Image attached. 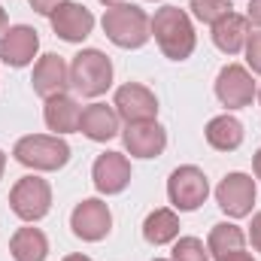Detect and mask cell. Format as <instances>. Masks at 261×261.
I'll use <instances>...</instances> for the list:
<instances>
[{"label": "cell", "mask_w": 261, "mask_h": 261, "mask_svg": "<svg viewBox=\"0 0 261 261\" xmlns=\"http://www.w3.org/2000/svg\"><path fill=\"white\" fill-rule=\"evenodd\" d=\"M167 197L173 203V210L179 213H195L200 203H206L210 197V179L206 173L195 164H182L170 173L167 179Z\"/></svg>", "instance_id": "obj_6"}, {"label": "cell", "mask_w": 261, "mask_h": 261, "mask_svg": "<svg viewBox=\"0 0 261 261\" xmlns=\"http://www.w3.org/2000/svg\"><path fill=\"white\" fill-rule=\"evenodd\" d=\"M100 28L107 40L119 49H143L152 37V18L134 3L110 6L100 18Z\"/></svg>", "instance_id": "obj_2"}, {"label": "cell", "mask_w": 261, "mask_h": 261, "mask_svg": "<svg viewBox=\"0 0 261 261\" xmlns=\"http://www.w3.org/2000/svg\"><path fill=\"white\" fill-rule=\"evenodd\" d=\"M152 3H155V0H152Z\"/></svg>", "instance_id": "obj_37"}, {"label": "cell", "mask_w": 261, "mask_h": 261, "mask_svg": "<svg viewBox=\"0 0 261 261\" xmlns=\"http://www.w3.org/2000/svg\"><path fill=\"white\" fill-rule=\"evenodd\" d=\"M70 85L82 97H100L113 85V61L100 49H82L70 64Z\"/></svg>", "instance_id": "obj_4"}, {"label": "cell", "mask_w": 261, "mask_h": 261, "mask_svg": "<svg viewBox=\"0 0 261 261\" xmlns=\"http://www.w3.org/2000/svg\"><path fill=\"white\" fill-rule=\"evenodd\" d=\"M216 97L228 110H243L258 97V85L252 73L240 64H225L216 76Z\"/></svg>", "instance_id": "obj_8"}, {"label": "cell", "mask_w": 261, "mask_h": 261, "mask_svg": "<svg viewBox=\"0 0 261 261\" xmlns=\"http://www.w3.org/2000/svg\"><path fill=\"white\" fill-rule=\"evenodd\" d=\"M246 18H249V24L261 28V0H249V6H246Z\"/></svg>", "instance_id": "obj_28"}, {"label": "cell", "mask_w": 261, "mask_h": 261, "mask_svg": "<svg viewBox=\"0 0 261 261\" xmlns=\"http://www.w3.org/2000/svg\"><path fill=\"white\" fill-rule=\"evenodd\" d=\"M12 158L31 170L52 173L70 161V146L58 134H28L12 146Z\"/></svg>", "instance_id": "obj_3"}, {"label": "cell", "mask_w": 261, "mask_h": 261, "mask_svg": "<svg viewBox=\"0 0 261 261\" xmlns=\"http://www.w3.org/2000/svg\"><path fill=\"white\" fill-rule=\"evenodd\" d=\"M43 119H46V128L55 130L58 137L76 134V130H79V119H82V107H79V100L70 97V94H55V97L46 100Z\"/></svg>", "instance_id": "obj_17"}, {"label": "cell", "mask_w": 261, "mask_h": 261, "mask_svg": "<svg viewBox=\"0 0 261 261\" xmlns=\"http://www.w3.org/2000/svg\"><path fill=\"white\" fill-rule=\"evenodd\" d=\"M155 261H167V258H155Z\"/></svg>", "instance_id": "obj_35"}, {"label": "cell", "mask_w": 261, "mask_h": 261, "mask_svg": "<svg viewBox=\"0 0 261 261\" xmlns=\"http://www.w3.org/2000/svg\"><path fill=\"white\" fill-rule=\"evenodd\" d=\"M249 240H252V249L261 252V213L252 216V225H249Z\"/></svg>", "instance_id": "obj_27"}, {"label": "cell", "mask_w": 261, "mask_h": 261, "mask_svg": "<svg viewBox=\"0 0 261 261\" xmlns=\"http://www.w3.org/2000/svg\"><path fill=\"white\" fill-rule=\"evenodd\" d=\"M3 170H6V152L0 149V179H3Z\"/></svg>", "instance_id": "obj_32"}, {"label": "cell", "mask_w": 261, "mask_h": 261, "mask_svg": "<svg viewBox=\"0 0 261 261\" xmlns=\"http://www.w3.org/2000/svg\"><path fill=\"white\" fill-rule=\"evenodd\" d=\"M61 261H91L88 255H82V252H73V255H64Z\"/></svg>", "instance_id": "obj_31"}, {"label": "cell", "mask_w": 261, "mask_h": 261, "mask_svg": "<svg viewBox=\"0 0 261 261\" xmlns=\"http://www.w3.org/2000/svg\"><path fill=\"white\" fill-rule=\"evenodd\" d=\"M40 52V34L31 28V24H12L0 34V61L6 67H21L34 64Z\"/></svg>", "instance_id": "obj_11"}, {"label": "cell", "mask_w": 261, "mask_h": 261, "mask_svg": "<svg viewBox=\"0 0 261 261\" xmlns=\"http://www.w3.org/2000/svg\"><path fill=\"white\" fill-rule=\"evenodd\" d=\"M113 107L119 113V119L125 125L134 122H155L158 116V97L152 88L140 85V82H125L116 88V97H113Z\"/></svg>", "instance_id": "obj_10"}, {"label": "cell", "mask_w": 261, "mask_h": 261, "mask_svg": "<svg viewBox=\"0 0 261 261\" xmlns=\"http://www.w3.org/2000/svg\"><path fill=\"white\" fill-rule=\"evenodd\" d=\"M28 3H31V9H34V12H40V15H49V18H52V15L64 6L67 0H28Z\"/></svg>", "instance_id": "obj_26"}, {"label": "cell", "mask_w": 261, "mask_h": 261, "mask_svg": "<svg viewBox=\"0 0 261 261\" xmlns=\"http://www.w3.org/2000/svg\"><path fill=\"white\" fill-rule=\"evenodd\" d=\"M9 252L12 261H46L49 258V240L40 228H18L9 237Z\"/></svg>", "instance_id": "obj_21"}, {"label": "cell", "mask_w": 261, "mask_h": 261, "mask_svg": "<svg viewBox=\"0 0 261 261\" xmlns=\"http://www.w3.org/2000/svg\"><path fill=\"white\" fill-rule=\"evenodd\" d=\"M246 246V234L240 225L234 222H219L210 228V237H206V252L210 258H225L231 252H240Z\"/></svg>", "instance_id": "obj_22"}, {"label": "cell", "mask_w": 261, "mask_h": 261, "mask_svg": "<svg viewBox=\"0 0 261 261\" xmlns=\"http://www.w3.org/2000/svg\"><path fill=\"white\" fill-rule=\"evenodd\" d=\"M170 261H210V252H206L203 240H197V237H176Z\"/></svg>", "instance_id": "obj_24"}, {"label": "cell", "mask_w": 261, "mask_h": 261, "mask_svg": "<svg viewBox=\"0 0 261 261\" xmlns=\"http://www.w3.org/2000/svg\"><path fill=\"white\" fill-rule=\"evenodd\" d=\"M203 137H206V143L216 152H234L243 143V122L234 119V116H228V113L225 116H216V119L206 122Z\"/></svg>", "instance_id": "obj_19"}, {"label": "cell", "mask_w": 261, "mask_h": 261, "mask_svg": "<svg viewBox=\"0 0 261 261\" xmlns=\"http://www.w3.org/2000/svg\"><path fill=\"white\" fill-rule=\"evenodd\" d=\"M122 143L130 152V158H158L167 149V130L158 122H134L125 125Z\"/></svg>", "instance_id": "obj_14"}, {"label": "cell", "mask_w": 261, "mask_h": 261, "mask_svg": "<svg viewBox=\"0 0 261 261\" xmlns=\"http://www.w3.org/2000/svg\"><path fill=\"white\" fill-rule=\"evenodd\" d=\"M255 197H258V189H255V179L249 173H228L219 186H216V203L225 216L231 219H243L252 213L255 206Z\"/></svg>", "instance_id": "obj_9"}, {"label": "cell", "mask_w": 261, "mask_h": 261, "mask_svg": "<svg viewBox=\"0 0 261 261\" xmlns=\"http://www.w3.org/2000/svg\"><path fill=\"white\" fill-rule=\"evenodd\" d=\"M189 9H192V15H195L197 21H203V24H216L222 15L234 12L231 0H189Z\"/></svg>", "instance_id": "obj_23"}, {"label": "cell", "mask_w": 261, "mask_h": 261, "mask_svg": "<svg viewBox=\"0 0 261 261\" xmlns=\"http://www.w3.org/2000/svg\"><path fill=\"white\" fill-rule=\"evenodd\" d=\"M70 228L85 243H100L113 231V213L100 197H85L70 213Z\"/></svg>", "instance_id": "obj_7"}, {"label": "cell", "mask_w": 261, "mask_h": 261, "mask_svg": "<svg viewBox=\"0 0 261 261\" xmlns=\"http://www.w3.org/2000/svg\"><path fill=\"white\" fill-rule=\"evenodd\" d=\"M79 134H85L94 143H107L119 134V113L107 103H88L79 119Z\"/></svg>", "instance_id": "obj_18"}, {"label": "cell", "mask_w": 261, "mask_h": 261, "mask_svg": "<svg viewBox=\"0 0 261 261\" xmlns=\"http://www.w3.org/2000/svg\"><path fill=\"white\" fill-rule=\"evenodd\" d=\"M3 31H6V9L0 6V34H3Z\"/></svg>", "instance_id": "obj_33"}, {"label": "cell", "mask_w": 261, "mask_h": 261, "mask_svg": "<svg viewBox=\"0 0 261 261\" xmlns=\"http://www.w3.org/2000/svg\"><path fill=\"white\" fill-rule=\"evenodd\" d=\"M9 210L28 225L46 219L49 210H52V186L43 176H37V173L21 176L12 186V192H9Z\"/></svg>", "instance_id": "obj_5"}, {"label": "cell", "mask_w": 261, "mask_h": 261, "mask_svg": "<svg viewBox=\"0 0 261 261\" xmlns=\"http://www.w3.org/2000/svg\"><path fill=\"white\" fill-rule=\"evenodd\" d=\"M152 37L161 49L164 58L170 61H186L192 58L197 46V34H195V24L189 18L186 9L179 6H161L152 18Z\"/></svg>", "instance_id": "obj_1"}, {"label": "cell", "mask_w": 261, "mask_h": 261, "mask_svg": "<svg viewBox=\"0 0 261 261\" xmlns=\"http://www.w3.org/2000/svg\"><path fill=\"white\" fill-rule=\"evenodd\" d=\"M252 170H255V176L261 179V149L255 152V158H252Z\"/></svg>", "instance_id": "obj_30"}, {"label": "cell", "mask_w": 261, "mask_h": 261, "mask_svg": "<svg viewBox=\"0 0 261 261\" xmlns=\"http://www.w3.org/2000/svg\"><path fill=\"white\" fill-rule=\"evenodd\" d=\"M176 237H179V216H176V210L161 206V210H152V213L146 216V222H143V240H146V243H152V246H167V243H173Z\"/></svg>", "instance_id": "obj_20"}, {"label": "cell", "mask_w": 261, "mask_h": 261, "mask_svg": "<svg viewBox=\"0 0 261 261\" xmlns=\"http://www.w3.org/2000/svg\"><path fill=\"white\" fill-rule=\"evenodd\" d=\"M91 179L94 189L100 195H122L130 186V161L122 152H103L97 155L94 167H91Z\"/></svg>", "instance_id": "obj_12"}, {"label": "cell", "mask_w": 261, "mask_h": 261, "mask_svg": "<svg viewBox=\"0 0 261 261\" xmlns=\"http://www.w3.org/2000/svg\"><path fill=\"white\" fill-rule=\"evenodd\" d=\"M249 28H252L249 18L240 15V12H228V15H222V18L213 24V43H216V49L225 52V55H240V52L246 49L249 34H252Z\"/></svg>", "instance_id": "obj_16"}, {"label": "cell", "mask_w": 261, "mask_h": 261, "mask_svg": "<svg viewBox=\"0 0 261 261\" xmlns=\"http://www.w3.org/2000/svg\"><path fill=\"white\" fill-rule=\"evenodd\" d=\"M31 85H34V94H40L43 100H49L55 94H67V85H70V67H67V61L61 55H55V52L37 58Z\"/></svg>", "instance_id": "obj_13"}, {"label": "cell", "mask_w": 261, "mask_h": 261, "mask_svg": "<svg viewBox=\"0 0 261 261\" xmlns=\"http://www.w3.org/2000/svg\"><path fill=\"white\" fill-rule=\"evenodd\" d=\"M243 52H246V64H249V70H252V73H261V31L249 34Z\"/></svg>", "instance_id": "obj_25"}, {"label": "cell", "mask_w": 261, "mask_h": 261, "mask_svg": "<svg viewBox=\"0 0 261 261\" xmlns=\"http://www.w3.org/2000/svg\"><path fill=\"white\" fill-rule=\"evenodd\" d=\"M49 21H52L55 37H61L64 43H82V40L91 37V31H94V15H91V9L82 6V3H73V0H67Z\"/></svg>", "instance_id": "obj_15"}, {"label": "cell", "mask_w": 261, "mask_h": 261, "mask_svg": "<svg viewBox=\"0 0 261 261\" xmlns=\"http://www.w3.org/2000/svg\"><path fill=\"white\" fill-rule=\"evenodd\" d=\"M100 3H103V6H107V9H110V6H122V3H125V0H100Z\"/></svg>", "instance_id": "obj_34"}, {"label": "cell", "mask_w": 261, "mask_h": 261, "mask_svg": "<svg viewBox=\"0 0 261 261\" xmlns=\"http://www.w3.org/2000/svg\"><path fill=\"white\" fill-rule=\"evenodd\" d=\"M258 100H261V88H258Z\"/></svg>", "instance_id": "obj_36"}, {"label": "cell", "mask_w": 261, "mask_h": 261, "mask_svg": "<svg viewBox=\"0 0 261 261\" xmlns=\"http://www.w3.org/2000/svg\"><path fill=\"white\" fill-rule=\"evenodd\" d=\"M216 261H255V258H252L249 252H243V249H240V252H231V255H225V258H216Z\"/></svg>", "instance_id": "obj_29"}]
</instances>
